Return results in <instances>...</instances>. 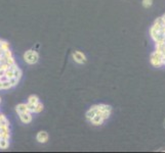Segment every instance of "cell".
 <instances>
[{
  "mask_svg": "<svg viewBox=\"0 0 165 153\" xmlns=\"http://www.w3.org/2000/svg\"><path fill=\"white\" fill-rule=\"evenodd\" d=\"M142 5L145 8H150L153 5V0H143Z\"/></svg>",
  "mask_w": 165,
  "mask_h": 153,
  "instance_id": "52a82bcc",
  "label": "cell"
},
{
  "mask_svg": "<svg viewBox=\"0 0 165 153\" xmlns=\"http://www.w3.org/2000/svg\"><path fill=\"white\" fill-rule=\"evenodd\" d=\"M0 103H1V97H0Z\"/></svg>",
  "mask_w": 165,
  "mask_h": 153,
  "instance_id": "ba28073f",
  "label": "cell"
},
{
  "mask_svg": "<svg viewBox=\"0 0 165 153\" xmlns=\"http://www.w3.org/2000/svg\"><path fill=\"white\" fill-rule=\"evenodd\" d=\"M20 119L23 124H30L32 122V112L31 111H26L19 115Z\"/></svg>",
  "mask_w": 165,
  "mask_h": 153,
  "instance_id": "5b68a950",
  "label": "cell"
},
{
  "mask_svg": "<svg viewBox=\"0 0 165 153\" xmlns=\"http://www.w3.org/2000/svg\"><path fill=\"white\" fill-rule=\"evenodd\" d=\"M40 102V100H39V97L37 95H30L28 97V102H27V104H28V107L30 109V111H31L32 113H34V108L35 106L37 105V104Z\"/></svg>",
  "mask_w": 165,
  "mask_h": 153,
  "instance_id": "3957f363",
  "label": "cell"
},
{
  "mask_svg": "<svg viewBox=\"0 0 165 153\" xmlns=\"http://www.w3.org/2000/svg\"><path fill=\"white\" fill-rule=\"evenodd\" d=\"M72 57H73L74 61L78 64H84L86 61H87V58H86V55L81 51H75L72 54Z\"/></svg>",
  "mask_w": 165,
  "mask_h": 153,
  "instance_id": "7a4b0ae2",
  "label": "cell"
},
{
  "mask_svg": "<svg viewBox=\"0 0 165 153\" xmlns=\"http://www.w3.org/2000/svg\"><path fill=\"white\" fill-rule=\"evenodd\" d=\"M16 111L17 112V115L23 113V112H26V111H30V109L28 107V104H26V103L17 104V105L16 106Z\"/></svg>",
  "mask_w": 165,
  "mask_h": 153,
  "instance_id": "8992f818",
  "label": "cell"
},
{
  "mask_svg": "<svg viewBox=\"0 0 165 153\" xmlns=\"http://www.w3.org/2000/svg\"><path fill=\"white\" fill-rule=\"evenodd\" d=\"M48 139H49V136L46 131H39L37 135H36V140H37L38 143L44 144L48 141Z\"/></svg>",
  "mask_w": 165,
  "mask_h": 153,
  "instance_id": "277c9868",
  "label": "cell"
},
{
  "mask_svg": "<svg viewBox=\"0 0 165 153\" xmlns=\"http://www.w3.org/2000/svg\"><path fill=\"white\" fill-rule=\"evenodd\" d=\"M24 60L29 64H35L39 60V53L37 51L29 49L24 53Z\"/></svg>",
  "mask_w": 165,
  "mask_h": 153,
  "instance_id": "6da1fadb",
  "label": "cell"
}]
</instances>
